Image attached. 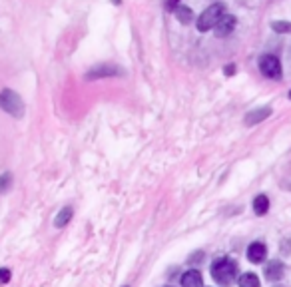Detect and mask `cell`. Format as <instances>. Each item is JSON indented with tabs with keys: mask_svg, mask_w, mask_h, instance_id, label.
<instances>
[{
	"mask_svg": "<svg viewBox=\"0 0 291 287\" xmlns=\"http://www.w3.org/2000/svg\"><path fill=\"white\" fill-rule=\"evenodd\" d=\"M114 76H124V70L116 64H98L96 68L86 74V80H102V78H114Z\"/></svg>",
	"mask_w": 291,
	"mask_h": 287,
	"instance_id": "5b68a950",
	"label": "cell"
},
{
	"mask_svg": "<svg viewBox=\"0 0 291 287\" xmlns=\"http://www.w3.org/2000/svg\"><path fill=\"white\" fill-rule=\"evenodd\" d=\"M240 287H259V279L255 273H243L240 277Z\"/></svg>",
	"mask_w": 291,
	"mask_h": 287,
	"instance_id": "5bb4252c",
	"label": "cell"
},
{
	"mask_svg": "<svg viewBox=\"0 0 291 287\" xmlns=\"http://www.w3.org/2000/svg\"><path fill=\"white\" fill-rule=\"evenodd\" d=\"M275 287H283V285H275Z\"/></svg>",
	"mask_w": 291,
	"mask_h": 287,
	"instance_id": "44dd1931",
	"label": "cell"
},
{
	"mask_svg": "<svg viewBox=\"0 0 291 287\" xmlns=\"http://www.w3.org/2000/svg\"><path fill=\"white\" fill-rule=\"evenodd\" d=\"M178 6H180V0H166V10H171V12H173Z\"/></svg>",
	"mask_w": 291,
	"mask_h": 287,
	"instance_id": "2e32d148",
	"label": "cell"
},
{
	"mask_svg": "<svg viewBox=\"0 0 291 287\" xmlns=\"http://www.w3.org/2000/svg\"><path fill=\"white\" fill-rule=\"evenodd\" d=\"M236 275H238V265L231 262L229 257H218L216 262L212 263V277L219 285H231Z\"/></svg>",
	"mask_w": 291,
	"mask_h": 287,
	"instance_id": "6da1fadb",
	"label": "cell"
},
{
	"mask_svg": "<svg viewBox=\"0 0 291 287\" xmlns=\"http://www.w3.org/2000/svg\"><path fill=\"white\" fill-rule=\"evenodd\" d=\"M8 279H10V269H2V283H8Z\"/></svg>",
	"mask_w": 291,
	"mask_h": 287,
	"instance_id": "ac0fdd59",
	"label": "cell"
},
{
	"mask_svg": "<svg viewBox=\"0 0 291 287\" xmlns=\"http://www.w3.org/2000/svg\"><path fill=\"white\" fill-rule=\"evenodd\" d=\"M285 275V265L279 260H273L271 263H267L266 267V277L269 281H279Z\"/></svg>",
	"mask_w": 291,
	"mask_h": 287,
	"instance_id": "ba28073f",
	"label": "cell"
},
{
	"mask_svg": "<svg viewBox=\"0 0 291 287\" xmlns=\"http://www.w3.org/2000/svg\"><path fill=\"white\" fill-rule=\"evenodd\" d=\"M173 14H176V18L180 20L182 24H190L192 22V18H194V12H192V8H188V6H178L176 10H173Z\"/></svg>",
	"mask_w": 291,
	"mask_h": 287,
	"instance_id": "7c38bea8",
	"label": "cell"
},
{
	"mask_svg": "<svg viewBox=\"0 0 291 287\" xmlns=\"http://www.w3.org/2000/svg\"><path fill=\"white\" fill-rule=\"evenodd\" d=\"M8 184H10V174L6 171V174L2 176V191H6V190H8Z\"/></svg>",
	"mask_w": 291,
	"mask_h": 287,
	"instance_id": "e0dca14e",
	"label": "cell"
},
{
	"mask_svg": "<svg viewBox=\"0 0 291 287\" xmlns=\"http://www.w3.org/2000/svg\"><path fill=\"white\" fill-rule=\"evenodd\" d=\"M182 287H203V281H201V273L195 271V269H190L182 275Z\"/></svg>",
	"mask_w": 291,
	"mask_h": 287,
	"instance_id": "30bf717a",
	"label": "cell"
},
{
	"mask_svg": "<svg viewBox=\"0 0 291 287\" xmlns=\"http://www.w3.org/2000/svg\"><path fill=\"white\" fill-rule=\"evenodd\" d=\"M0 106L6 114H10L12 118H22L24 116V102L22 98L10 88H4L0 94Z\"/></svg>",
	"mask_w": 291,
	"mask_h": 287,
	"instance_id": "3957f363",
	"label": "cell"
},
{
	"mask_svg": "<svg viewBox=\"0 0 291 287\" xmlns=\"http://www.w3.org/2000/svg\"><path fill=\"white\" fill-rule=\"evenodd\" d=\"M112 2H114V4H120L122 0H112Z\"/></svg>",
	"mask_w": 291,
	"mask_h": 287,
	"instance_id": "ffe728a7",
	"label": "cell"
},
{
	"mask_svg": "<svg viewBox=\"0 0 291 287\" xmlns=\"http://www.w3.org/2000/svg\"><path fill=\"white\" fill-rule=\"evenodd\" d=\"M271 108L269 106H264V108H257V110H251V112H247V116H245V126H253V124H259V122H264L266 118L271 116Z\"/></svg>",
	"mask_w": 291,
	"mask_h": 287,
	"instance_id": "9c48e42d",
	"label": "cell"
},
{
	"mask_svg": "<svg viewBox=\"0 0 291 287\" xmlns=\"http://www.w3.org/2000/svg\"><path fill=\"white\" fill-rule=\"evenodd\" d=\"M259 70H261V74H264L266 78H269V80H281V76H283L281 62H279V58L273 56V54H264V56L259 58Z\"/></svg>",
	"mask_w": 291,
	"mask_h": 287,
	"instance_id": "277c9868",
	"label": "cell"
},
{
	"mask_svg": "<svg viewBox=\"0 0 291 287\" xmlns=\"http://www.w3.org/2000/svg\"><path fill=\"white\" fill-rule=\"evenodd\" d=\"M271 30L277 32V34H289L291 22H285V20H273V22H271Z\"/></svg>",
	"mask_w": 291,
	"mask_h": 287,
	"instance_id": "9a60e30c",
	"label": "cell"
},
{
	"mask_svg": "<svg viewBox=\"0 0 291 287\" xmlns=\"http://www.w3.org/2000/svg\"><path fill=\"white\" fill-rule=\"evenodd\" d=\"M223 16H225V4L223 2H216V4L208 6L201 12V16L197 18V30L199 32H208V30L216 28Z\"/></svg>",
	"mask_w": 291,
	"mask_h": 287,
	"instance_id": "7a4b0ae2",
	"label": "cell"
},
{
	"mask_svg": "<svg viewBox=\"0 0 291 287\" xmlns=\"http://www.w3.org/2000/svg\"><path fill=\"white\" fill-rule=\"evenodd\" d=\"M234 28H236V16H231V14H225L219 24L216 26V36L218 38H225V36H229L231 32H234Z\"/></svg>",
	"mask_w": 291,
	"mask_h": 287,
	"instance_id": "8992f818",
	"label": "cell"
},
{
	"mask_svg": "<svg viewBox=\"0 0 291 287\" xmlns=\"http://www.w3.org/2000/svg\"><path fill=\"white\" fill-rule=\"evenodd\" d=\"M289 98H291V92H289Z\"/></svg>",
	"mask_w": 291,
	"mask_h": 287,
	"instance_id": "7402d4cb",
	"label": "cell"
},
{
	"mask_svg": "<svg viewBox=\"0 0 291 287\" xmlns=\"http://www.w3.org/2000/svg\"><path fill=\"white\" fill-rule=\"evenodd\" d=\"M72 214H74V210L70 208V206H66L64 210H60V212H58L56 219H54V225H56V227H64V225H68V223H70V219H72Z\"/></svg>",
	"mask_w": 291,
	"mask_h": 287,
	"instance_id": "8fae6325",
	"label": "cell"
},
{
	"mask_svg": "<svg viewBox=\"0 0 291 287\" xmlns=\"http://www.w3.org/2000/svg\"><path fill=\"white\" fill-rule=\"evenodd\" d=\"M234 72H236V66H234V64H229V66L225 68V74H227V76H231Z\"/></svg>",
	"mask_w": 291,
	"mask_h": 287,
	"instance_id": "d6986e66",
	"label": "cell"
},
{
	"mask_svg": "<svg viewBox=\"0 0 291 287\" xmlns=\"http://www.w3.org/2000/svg\"><path fill=\"white\" fill-rule=\"evenodd\" d=\"M267 210H269V199H267V195H255V199H253V212L257 215H266Z\"/></svg>",
	"mask_w": 291,
	"mask_h": 287,
	"instance_id": "4fadbf2b",
	"label": "cell"
},
{
	"mask_svg": "<svg viewBox=\"0 0 291 287\" xmlns=\"http://www.w3.org/2000/svg\"><path fill=\"white\" fill-rule=\"evenodd\" d=\"M266 255H267V249L261 241H255V243H251V245L247 247V260L251 263H261L266 260Z\"/></svg>",
	"mask_w": 291,
	"mask_h": 287,
	"instance_id": "52a82bcc",
	"label": "cell"
}]
</instances>
